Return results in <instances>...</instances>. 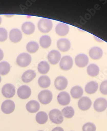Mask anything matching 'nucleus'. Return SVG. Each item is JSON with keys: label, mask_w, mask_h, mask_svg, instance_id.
I'll use <instances>...</instances> for the list:
<instances>
[{"label": "nucleus", "mask_w": 107, "mask_h": 131, "mask_svg": "<svg viewBox=\"0 0 107 131\" xmlns=\"http://www.w3.org/2000/svg\"><path fill=\"white\" fill-rule=\"evenodd\" d=\"M39 44L40 46L43 49H47L51 46V37L48 35L42 36L39 39Z\"/></svg>", "instance_id": "27"}, {"label": "nucleus", "mask_w": 107, "mask_h": 131, "mask_svg": "<svg viewBox=\"0 0 107 131\" xmlns=\"http://www.w3.org/2000/svg\"><path fill=\"white\" fill-rule=\"evenodd\" d=\"M89 63V58L87 55L84 54H79L75 58L76 65L79 68L85 67Z\"/></svg>", "instance_id": "11"}, {"label": "nucleus", "mask_w": 107, "mask_h": 131, "mask_svg": "<svg viewBox=\"0 0 107 131\" xmlns=\"http://www.w3.org/2000/svg\"><path fill=\"white\" fill-rule=\"evenodd\" d=\"M4 57V54L3 51L0 49V61L3 60Z\"/></svg>", "instance_id": "36"}, {"label": "nucleus", "mask_w": 107, "mask_h": 131, "mask_svg": "<svg viewBox=\"0 0 107 131\" xmlns=\"http://www.w3.org/2000/svg\"><path fill=\"white\" fill-rule=\"evenodd\" d=\"M7 31L5 28H0V42H4L7 39Z\"/></svg>", "instance_id": "33"}, {"label": "nucleus", "mask_w": 107, "mask_h": 131, "mask_svg": "<svg viewBox=\"0 0 107 131\" xmlns=\"http://www.w3.org/2000/svg\"><path fill=\"white\" fill-rule=\"evenodd\" d=\"M1 108L3 113L7 114H10L15 110V104L11 100H7L2 104Z\"/></svg>", "instance_id": "8"}, {"label": "nucleus", "mask_w": 107, "mask_h": 131, "mask_svg": "<svg viewBox=\"0 0 107 131\" xmlns=\"http://www.w3.org/2000/svg\"><path fill=\"white\" fill-rule=\"evenodd\" d=\"M73 60L69 56L66 55L62 58L60 61V67L64 71L70 70L73 66Z\"/></svg>", "instance_id": "5"}, {"label": "nucleus", "mask_w": 107, "mask_h": 131, "mask_svg": "<svg viewBox=\"0 0 107 131\" xmlns=\"http://www.w3.org/2000/svg\"><path fill=\"white\" fill-rule=\"evenodd\" d=\"M39 48V46L37 42L31 41L28 42L26 46V49L28 52L34 53L36 52Z\"/></svg>", "instance_id": "31"}, {"label": "nucleus", "mask_w": 107, "mask_h": 131, "mask_svg": "<svg viewBox=\"0 0 107 131\" xmlns=\"http://www.w3.org/2000/svg\"><path fill=\"white\" fill-rule=\"evenodd\" d=\"M38 72L41 74H46L49 72L50 70L49 64L46 61H42L38 65Z\"/></svg>", "instance_id": "26"}, {"label": "nucleus", "mask_w": 107, "mask_h": 131, "mask_svg": "<svg viewBox=\"0 0 107 131\" xmlns=\"http://www.w3.org/2000/svg\"><path fill=\"white\" fill-rule=\"evenodd\" d=\"M16 93V89L12 84H6L2 88V94L7 98L13 97Z\"/></svg>", "instance_id": "6"}, {"label": "nucleus", "mask_w": 107, "mask_h": 131, "mask_svg": "<svg viewBox=\"0 0 107 131\" xmlns=\"http://www.w3.org/2000/svg\"><path fill=\"white\" fill-rule=\"evenodd\" d=\"M92 105V101L89 97L84 96L80 99L78 102V106L80 109L83 111L89 110Z\"/></svg>", "instance_id": "13"}, {"label": "nucleus", "mask_w": 107, "mask_h": 131, "mask_svg": "<svg viewBox=\"0 0 107 131\" xmlns=\"http://www.w3.org/2000/svg\"><path fill=\"white\" fill-rule=\"evenodd\" d=\"M69 28L67 24L64 23H60L55 28V32L58 35L64 37L68 34L69 32Z\"/></svg>", "instance_id": "14"}, {"label": "nucleus", "mask_w": 107, "mask_h": 131, "mask_svg": "<svg viewBox=\"0 0 107 131\" xmlns=\"http://www.w3.org/2000/svg\"><path fill=\"white\" fill-rule=\"evenodd\" d=\"M9 38L12 42L18 43L22 39V33L19 29L16 28L12 29L9 32Z\"/></svg>", "instance_id": "15"}, {"label": "nucleus", "mask_w": 107, "mask_h": 131, "mask_svg": "<svg viewBox=\"0 0 107 131\" xmlns=\"http://www.w3.org/2000/svg\"><path fill=\"white\" fill-rule=\"evenodd\" d=\"M38 83L41 88H48L51 84V80L48 76L42 75L39 78Z\"/></svg>", "instance_id": "25"}, {"label": "nucleus", "mask_w": 107, "mask_h": 131, "mask_svg": "<svg viewBox=\"0 0 107 131\" xmlns=\"http://www.w3.org/2000/svg\"><path fill=\"white\" fill-rule=\"evenodd\" d=\"M10 70V65L7 61L0 63V75H5L9 73Z\"/></svg>", "instance_id": "29"}, {"label": "nucleus", "mask_w": 107, "mask_h": 131, "mask_svg": "<svg viewBox=\"0 0 107 131\" xmlns=\"http://www.w3.org/2000/svg\"><path fill=\"white\" fill-rule=\"evenodd\" d=\"M94 108L98 112H102L107 107V100L104 98H99L95 100L93 105Z\"/></svg>", "instance_id": "9"}, {"label": "nucleus", "mask_w": 107, "mask_h": 131, "mask_svg": "<svg viewBox=\"0 0 107 131\" xmlns=\"http://www.w3.org/2000/svg\"><path fill=\"white\" fill-rule=\"evenodd\" d=\"M57 100L59 104L63 106H65L69 104L70 102L71 98L68 93L62 92L58 95Z\"/></svg>", "instance_id": "17"}, {"label": "nucleus", "mask_w": 107, "mask_h": 131, "mask_svg": "<svg viewBox=\"0 0 107 131\" xmlns=\"http://www.w3.org/2000/svg\"><path fill=\"white\" fill-rule=\"evenodd\" d=\"M70 93L72 98L78 99L82 97L83 95V90L81 86H76L71 89Z\"/></svg>", "instance_id": "23"}, {"label": "nucleus", "mask_w": 107, "mask_h": 131, "mask_svg": "<svg viewBox=\"0 0 107 131\" xmlns=\"http://www.w3.org/2000/svg\"><path fill=\"white\" fill-rule=\"evenodd\" d=\"M2 23V19L1 17L0 16V25H1V24Z\"/></svg>", "instance_id": "37"}, {"label": "nucleus", "mask_w": 107, "mask_h": 131, "mask_svg": "<svg viewBox=\"0 0 107 131\" xmlns=\"http://www.w3.org/2000/svg\"><path fill=\"white\" fill-rule=\"evenodd\" d=\"M68 80L63 76H58L55 81V86L58 91L65 89L68 85Z\"/></svg>", "instance_id": "12"}, {"label": "nucleus", "mask_w": 107, "mask_h": 131, "mask_svg": "<svg viewBox=\"0 0 107 131\" xmlns=\"http://www.w3.org/2000/svg\"><path fill=\"white\" fill-rule=\"evenodd\" d=\"M36 76V73L33 70H28L25 71L22 75V79L23 82L28 83L30 82Z\"/></svg>", "instance_id": "20"}, {"label": "nucleus", "mask_w": 107, "mask_h": 131, "mask_svg": "<svg viewBox=\"0 0 107 131\" xmlns=\"http://www.w3.org/2000/svg\"><path fill=\"white\" fill-rule=\"evenodd\" d=\"M57 45L58 49L62 52H67L70 49V42L67 39L63 38L59 39L57 42Z\"/></svg>", "instance_id": "16"}, {"label": "nucleus", "mask_w": 107, "mask_h": 131, "mask_svg": "<svg viewBox=\"0 0 107 131\" xmlns=\"http://www.w3.org/2000/svg\"><path fill=\"white\" fill-rule=\"evenodd\" d=\"M22 29L25 34L29 35L34 33L35 30V27L33 23L26 22L22 25Z\"/></svg>", "instance_id": "21"}, {"label": "nucleus", "mask_w": 107, "mask_h": 131, "mask_svg": "<svg viewBox=\"0 0 107 131\" xmlns=\"http://www.w3.org/2000/svg\"><path fill=\"white\" fill-rule=\"evenodd\" d=\"M38 29L41 33H48L51 31L53 28L52 21L48 18L41 19L37 25Z\"/></svg>", "instance_id": "1"}, {"label": "nucleus", "mask_w": 107, "mask_h": 131, "mask_svg": "<svg viewBox=\"0 0 107 131\" xmlns=\"http://www.w3.org/2000/svg\"><path fill=\"white\" fill-rule=\"evenodd\" d=\"M39 102L43 105H47L52 101L53 95L51 92L48 90L41 91L38 96Z\"/></svg>", "instance_id": "4"}, {"label": "nucleus", "mask_w": 107, "mask_h": 131, "mask_svg": "<svg viewBox=\"0 0 107 131\" xmlns=\"http://www.w3.org/2000/svg\"><path fill=\"white\" fill-rule=\"evenodd\" d=\"M51 131H64V130L61 127H57L54 128Z\"/></svg>", "instance_id": "35"}, {"label": "nucleus", "mask_w": 107, "mask_h": 131, "mask_svg": "<svg viewBox=\"0 0 107 131\" xmlns=\"http://www.w3.org/2000/svg\"><path fill=\"white\" fill-rule=\"evenodd\" d=\"M62 113L66 118L70 119L74 115V109L71 106H67L63 109Z\"/></svg>", "instance_id": "30"}, {"label": "nucleus", "mask_w": 107, "mask_h": 131, "mask_svg": "<svg viewBox=\"0 0 107 131\" xmlns=\"http://www.w3.org/2000/svg\"><path fill=\"white\" fill-rule=\"evenodd\" d=\"M89 54L91 59L94 60H98L102 57L103 51L100 48L94 47L89 51Z\"/></svg>", "instance_id": "18"}, {"label": "nucleus", "mask_w": 107, "mask_h": 131, "mask_svg": "<svg viewBox=\"0 0 107 131\" xmlns=\"http://www.w3.org/2000/svg\"><path fill=\"white\" fill-rule=\"evenodd\" d=\"M42 131V130H40V131Z\"/></svg>", "instance_id": "39"}, {"label": "nucleus", "mask_w": 107, "mask_h": 131, "mask_svg": "<svg viewBox=\"0 0 107 131\" xmlns=\"http://www.w3.org/2000/svg\"><path fill=\"white\" fill-rule=\"evenodd\" d=\"M100 91L102 94L107 95V80L102 82L100 86Z\"/></svg>", "instance_id": "34"}, {"label": "nucleus", "mask_w": 107, "mask_h": 131, "mask_svg": "<svg viewBox=\"0 0 107 131\" xmlns=\"http://www.w3.org/2000/svg\"><path fill=\"white\" fill-rule=\"evenodd\" d=\"M1 81H2V77H1V76H0V83L1 82Z\"/></svg>", "instance_id": "38"}, {"label": "nucleus", "mask_w": 107, "mask_h": 131, "mask_svg": "<svg viewBox=\"0 0 107 131\" xmlns=\"http://www.w3.org/2000/svg\"><path fill=\"white\" fill-rule=\"evenodd\" d=\"M48 119V115L44 112H39L36 116V120L39 124H44L47 122Z\"/></svg>", "instance_id": "28"}, {"label": "nucleus", "mask_w": 107, "mask_h": 131, "mask_svg": "<svg viewBox=\"0 0 107 131\" xmlns=\"http://www.w3.org/2000/svg\"><path fill=\"white\" fill-rule=\"evenodd\" d=\"M49 117L51 122L56 124H60L63 121L62 113L57 109H54L51 110L49 113Z\"/></svg>", "instance_id": "3"}, {"label": "nucleus", "mask_w": 107, "mask_h": 131, "mask_svg": "<svg viewBox=\"0 0 107 131\" xmlns=\"http://www.w3.org/2000/svg\"><path fill=\"white\" fill-rule=\"evenodd\" d=\"M26 108L29 113H36L39 110L40 105L37 101L33 100L29 101L26 104Z\"/></svg>", "instance_id": "19"}, {"label": "nucleus", "mask_w": 107, "mask_h": 131, "mask_svg": "<svg viewBox=\"0 0 107 131\" xmlns=\"http://www.w3.org/2000/svg\"><path fill=\"white\" fill-rule=\"evenodd\" d=\"M48 61L51 64L55 65L58 64L61 60V54L57 50H52L48 55Z\"/></svg>", "instance_id": "10"}, {"label": "nucleus", "mask_w": 107, "mask_h": 131, "mask_svg": "<svg viewBox=\"0 0 107 131\" xmlns=\"http://www.w3.org/2000/svg\"><path fill=\"white\" fill-rule=\"evenodd\" d=\"M31 94V89L29 86L27 85L21 86L17 90L18 96L22 100L27 99L30 97Z\"/></svg>", "instance_id": "7"}, {"label": "nucleus", "mask_w": 107, "mask_h": 131, "mask_svg": "<svg viewBox=\"0 0 107 131\" xmlns=\"http://www.w3.org/2000/svg\"><path fill=\"white\" fill-rule=\"evenodd\" d=\"M98 87V84L96 81H90L85 86V92L89 94H93L97 91Z\"/></svg>", "instance_id": "22"}, {"label": "nucleus", "mask_w": 107, "mask_h": 131, "mask_svg": "<svg viewBox=\"0 0 107 131\" xmlns=\"http://www.w3.org/2000/svg\"><path fill=\"white\" fill-rule=\"evenodd\" d=\"M82 130L83 131H95L96 127L93 123H88L83 126Z\"/></svg>", "instance_id": "32"}, {"label": "nucleus", "mask_w": 107, "mask_h": 131, "mask_svg": "<svg viewBox=\"0 0 107 131\" xmlns=\"http://www.w3.org/2000/svg\"><path fill=\"white\" fill-rule=\"evenodd\" d=\"M31 60V57L29 54L23 53L20 54L17 57L16 63L20 67H26L30 64Z\"/></svg>", "instance_id": "2"}, {"label": "nucleus", "mask_w": 107, "mask_h": 131, "mask_svg": "<svg viewBox=\"0 0 107 131\" xmlns=\"http://www.w3.org/2000/svg\"><path fill=\"white\" fill-rule=\"evenodd\" d=\"M87 70L88 75L91 77H95L99 74V67L97 65L93 63L89 65Z\"/></svg>", "instance_id": "24"}]
</instances>
